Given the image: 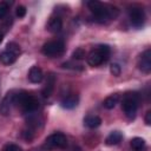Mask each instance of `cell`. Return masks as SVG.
Wrapping results in <instances>:
<instances>
[{"mask_svg":"<svg viewBox=\"0 0 151 151\" xmlns=\"http://www.w3.org/2000/svg\"><path fill=\"white\" fill-rule=\"evenodd\" d=\"M64 52H65V44L63 40L59 39L47 41L41 47V53L48 58H58L63 55Z\"/></svg>","mask_w":151,"mask_h":151,"instance_id":"obj_5","label":"cell"},{"mask_svg":"<svg viewBox=\"0 0 151 151\" xmlns=\"http://www.w3.org/2000/svg\"><path fill=\"white\" fill-rule=\"evenodd\" d=\"M137 66L142 72L150 73V71H151V50L150 48L145 50L139 55L138 61H137Z\"/></svg>","mask_w":151,"mask_h":151,"instance_id":"obj_9","label":"cell"},{"mask_svg":"<svg viewBox=\"0 0 151 151\" xmlns=\"http://www.w3.org/2000/svg\"><path fill=\"white\" fill-rule=\"evenodd\" d=\"M39 100L35 96L26 91H15L14 94V106H17L24 114H29L37 112L39 109Z\"/></svg>","mask_w":151,"mask_h":151,"instance_id":"obj_2","label":"cell"},{"mask_svg":"<svg viewBox=\"0 0 151 151\" xmlns=\"http://www.w3.org/2000/svg\"><path fill=\"white\" fill-rule=\"evenodd\" d=\"M140 97L137 92H126L122 100V109L129 119H134L139 106Z\"/></svg>","mask_w":151,"mask_h":151,"instance_id":"obj_3","label":"cell"},{"mask_svg":"<svg viewBox=\"0 0 151 151\" xmlns=\"http://www.w3.org/2000/svg\"><path fill=\"white\" fill-rule=\"evenodd\" d=\"M123 139V134L119 131H112L105 139V144L106 145H117L122 142Z\"/></svg>","mask_w":151,"mask_h":151,"instance_id":"obj_16","label":"cell"},{"mask_svg":"<svg viewBox=\"0 0 151 151\" xmlns=\"http://www.w3.org/2000/svg\"><path fill=\"white\" fill-rule=\"evenodd\" d=\"M47 29L51 32V33H58L61 31L63 28V20L60 18V15H52L50 19H48V22H47Z\"/></svg>","mask_w":151,"mask_h":151,"instance_id":"obj_11","label":"cell"},{"mask_svg":"<svg viewBox=\"0 0 151 151\" xmlns=\"http://www.w3.org/2000/svg\"><path fill=\"white\" fill-rule=\"evenodd\" d=\"M87 6H88L91 13L94 15L96 20L99 22H107L110 20H113L119 14V9L116 6L104 4L100 1H96V0L88 1Z\"/></svg>","mask_w":151,"mask_h":151,"instance_id":"obj_1","label":"cell"},{"mask_svg":"<svg viewBox=\"0 0 151 151\" xmlns=\"http://www.w3.org/2000/svg\"><path fill=\"white\" fill-rule=\"evenodd\" d=\"M67 145V138L64 133L61 132H55L48 136L45 140L44 147L52 150V149H64Z\"/></svg>","mask_w":151,"mask_h":151,"instance_id":"obj_8","label":"cell"},{"mask_svg":"<svg viewBox=\"0 0 151 151\" xmlns=\"http://www.w3.org/2000/svg\"><path fill=\"white\" fill-rule=\"evenodd\" d=\"M110 57V47L107 45H99L93 48L87 55V63L90 66H99L105 63Z\"/></svg>","mask_w":151,"mask_h":151,"instance_id":"obj_4","label":"cell"},{"mask_svg":"<svg viewBox=\"0 0 151 151\" xmlns=\"http://www.w3.org/2000/svg\"><path fill=\"white\" fill-rule=\"evenodd\" d=\"M8 12V2L6 1H0V19L5 18V15Z\"/></svg>","mask_w":151,"mask_h":151,"instance_id":"obj_20","label":"cell"},{"mask_svg":"<svg viewBox=\"0 0 151 151\" xmlns=\"http://www.w3.org/2000/svg\"><path fill=\"white\" fill-rule=\"evenodd\" d=\"M19 54H20L19 45L15 42H8L5 51L0 53V61L4 65H11L17 60Z\"/></svg>","mask_w":151,"mask_h":151,"instance_id":"obj_6","label":"cell"},{"mask_svg":"<svg viewBox=\"0 0 151 151\" xmlns=\"http://www.w3.org/2000/svg\"><path fill=\"white\" fill-rule=\"evenodd\" d=\"M26 12H27L26 7H25V6H22V5H20V6H18V7H17L15 15H17L18 18H24V17L26 15Z\"/></svg>","mask_w":151,"mask_h":151,"instance_id":"obj_22","label":"cell"},{"mask_svg":"<svg viewBox=\"0 0 151 151\" xmlns=\"http://www.w3.org/2000/svg\"><path fill=\"white\" fill-rule=\"evenodd\" d=\"M101 124V119L98 116H93V114H88L84 118V125L88 129H96Z\"/></svg>","mask_w":151,"mask_h":151,"instance_id":"obj_15","label":"cell"},{"mask_svg":"<svg viewBox=\"0 0 151 151\" xmlns=\"http://www.w3.org/2000/svg\"><path fill=\"white\" fill-rule=\"evenodd\" d=\"M2 151H22V149L17 144H7Z\"/></svg>","mask_w":151,"mask_h":151,"instance_id":"obj_24","label":"cell"},{"mask_svg":"<svg viewBox=\"0 0 151 151\" xmlns=\"http://www.w3.org/2000/svg\"><path fill=\"white\" fill-rule=\"evenodd\" d=\"M110 72H111L114 77H118V76L120 74V72H122V68H120V66H119L118 64H112V65L110 66Z\"/></svg>","mask_w":151,"mask_h":151,"instance_id":"obj_21","label":"cell"},{"mask_svg":"<svg viewBox=\"0 0 151 151\" xmlns=\"http://www.w3.org/2000/svg\"><path fill=\"white\" fill-rule=\"evenodd\" d=\"M118 100H119V94L114 93V94H111V96L106 97L105 100H104V103H103V105H104L105 109L111 110V109H113L118 104Z\"/></svg>","mask_w":151,"mask_h":151,"instance_id":"obj_17","label":"cell"},{"mask_svg":"<svg viewBox=\"0 0 151 151\" xmlns=\"http://www.w3.org/2000/svg\"><path fill=\"white\" fill-rule=\"evenodd\" d=\"M144 120H145V124H146V125H150V124H151V111H150V110L146 112Z\"/></svg>","mask_w":151,"mask_h":151,"instance_id":"obj_25","label":"cell"},{"mask_svg":"<svg viewBox=\"0 0 151 151\" xmlns=\"http://www.w3.org/2000/svg\"><path fill=\"white\" fill-rule=\"evenodd\" d=\"M14 94L15 91H9L0 103V113L2 116H7L11 113L12 107L14 106Z\"/></svg>","mask_w":151,"mask_h":151,"instance_id":"obj_10","label":"cell"},{"mask_svg":"<svg viewBox=\"0 0 151 151\" xmlns=\"http://www.w3.org/2000/svg\"><path fill=\"white\" fill-rule=\"evenodd\" d=\"M63 67L72 68V70H83V66H81V65H79V64H73V63H71V61L64 63V64H63Z\"/></svg>","mask_w":151,"mask_h":151,"instance_id":"obj_23","label":"cell"},{"mask_svg":"<svg viewBox=\"0 0 151 151\" xmlns=\"http://www.w3.org/2000/svg\"><path fill=\"white\" fill-rule=\"evenodd\" d=\"M79 103V97L78 94L76 93H70L67 96H65L61 101H60V105L64 107V109H67V110H71L73 107H76Z\"/></svg>","mask_w":151,"mask_h":151,"instance_id":"obj_13","label":"cell"},{"mask_svg":"<svg viewBox=\"0 0 151 151\" xmlns=\"http://www.w3.org/2000/svg\"><path fill=\"white\" fill-rule=\"evenodd\" d=\"M2 39H4V33H2V32H0V44L2 42Z\"/></svg>","mask_w":151,"mask_h":151,"instance_id":"obj_26","label":"cell"},{"mask_svg":"<svg viewBox=\"0 0 151 151\" xmlns=\"http://www.w3.org/2000/svg\"><path fill=\"white\" fill-rule=\"evenodd\" d=\"M127 14H129V19H130L132 26H134L137 28H140V27L144 26V24H145V12H144L143 7H140L138 5H132L127 9Z\"/></svg>","mask_w":151,"mask_h":151,"instance_id":"obj_7","label":"cell"},{"mask_svg":"<svg viewBox=\"0 0 151 151\" xmlns=\"http://www.w3.org/2000/svg\"><path fill=\"white\" fill-rule=\"evenodd\" d=\"M54 85H55V76L53 73H48L47 78H46V81H45V85L42 87V96L45 98H48L53 93Z\"/></svg>","mask_w":151,"mask_h":151,"instance_id":"obj_12","label":"cell"},{"mask_svg":"<svg viewBox=\"0 0 151 151\" xmlns=\"http://www.w3.org/2000/svg\"><path fill=\"white\" fill-rule=\"evenodd\" d=\"M131 147L134 151H143L145 149V140L140 137H134L131 139Z\"/></svg>","mask_w":151,"mask_h":151,"instance_id":"obj_18","label":"cell"},{"mask_svg":"<svg viewBox=\"0 0 151 151\" xmlns=\"http://www.w3.org/2000/svg\"><path fill=\"white\" fill-rule=\"evenodd\" d=\"M85 55H86V52H85V50H84V48H81V47H78V48L72 53L73 59H77V60L84 59V58H85Z\"/></svg>","mask_w":151,"mask_h":151,"instance_id":"obj_19","label":"cell"},{"mask_svg":"<svg viewBox=\"0 0 151 151\" xmlns=\"http://www.w3.org/2000/svg\"><path fill=\"white\" fill-rule=\"evenodd\" d=\"M44 79L42 70L39 66H32L28 72V80L33 84H38Z\"/></svg>","mask_w":151,"mask_h":151,"instance_id":"obj_14","label":"cell"}]
</instances>
